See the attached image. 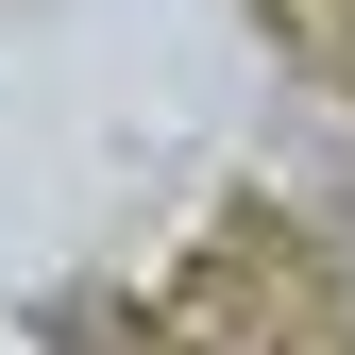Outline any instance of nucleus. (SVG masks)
<instances>
[{"instance_id":"obj_1","label":"nucleus","mask_w":355,"mask_h":355,"mask_svg":"<svg viewBox=\"0 0 355 355\" xmlns=\"http://www.w3.org/2000/svg\"><path fill=\"white\" fill-rule=\"evenodd\" d=\"M304 17H322V51H355V0H304Z\"/></svg>"}]
</instances>
